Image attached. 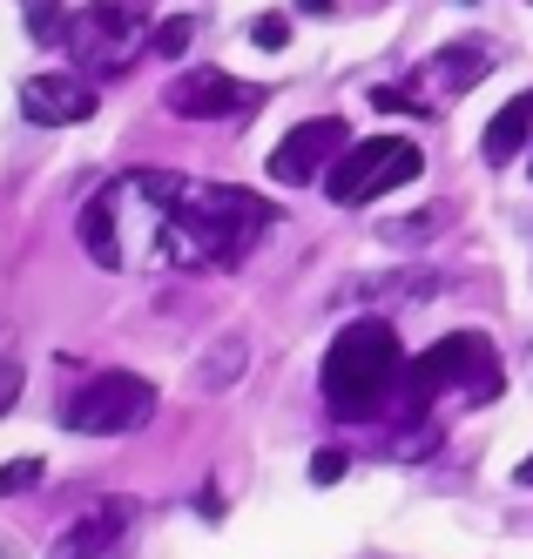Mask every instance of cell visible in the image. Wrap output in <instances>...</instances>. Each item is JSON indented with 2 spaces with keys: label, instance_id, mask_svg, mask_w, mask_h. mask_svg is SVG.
Returning a JSON list of instances; mask_svg holds the SVG:
<instances>
[{
  "label": "cell",
  "instance_id": "9c48e42d",
  "mask_svg": "<svg viewBox=\"0 0 533 559\" xmlns=\"http://www.w3.org/2000/svg\"><path fill=\"white\" fill-rule=\"evenodd\" d=\"M102 108V95L88 82H74V74H34V82L21 88V115L42 129H68V122H88V115Z\"/></svg>",
  "mask_w": 533,
  "mask_h": 559
},
{
  "label": "cell",
  "instance_id": "5bb4252c",
  "mask_svg": "<svg viewBox=\"0 0 533 559\" xmlns=\"http://www.w3.org/2000/svg\"><path fill=\"white\" fill-rule=\"evenodd\" d=\"M189 41H197V21H189V14H169V21H156V27H149V48H156L163 61H176Z\"/></svg>",
  "mask_w": 533,
  "mask_h": 559
},
{
  "label": "cell",
  "instance_id": "52a82bcc",
  "mask_svg": "<svg viewBox=\"0 0 533 559\" xmlns=\"http://www.w3.org/2000/svg\"><path fill=\"white\" fill-rule=\"evenodd\" d=\"M263 102L257 82H237V74L223 68H189L182 82L169 88V115H182V122H216V115H250Z\"/></svg>",
  "mask_w": 533,
  "mask_h": 559
},
{
  "label": "cell",
  "instance_id": "ac0fdd59",
  "mask_svg": "<svg viewBox=\"0 0 533 559\" xmlns=\"http://www.w3.org/2000/svg\"><path fill=\"white\" fill-rule=\"evenodd\" d=\"M34 478H42V459H14V465H0V492H27Z\"/></svg>",
  "mask_w": 533,
  "mask_h": 559
},
{
  "label": "cell",
  "instance_id": "6da1fadb",
  "mask_svg": "<svg viewBox=\"0 0 533 559\" xmlns=\"http://www.w3.org/2000/svg\"><path fill=\"white\" fill-rule=\"evenodd\" d=\"M142 195H156V250L182 270L197 263H244L257 236L271 229V203L230 182H182V176H129Z\"/></svg>",
  "mask_w": 533,
  "mask_h": 559
},
{
  "label": "cell",
  "instance_id": "9a60e30c",
  "mask_svg": "<svg viewBox=\"0 0 533 559\" xmlns=\"http://www.w3.org/2000/svg\"><path fill=\"white\" fill-rule=\"evenodd\" d=\"M433 229H446V210H418V216H405V223H386L378 236H386V243H426Z\"/></svg>",
  "mask_w": 533,
  "mask_h": 559
},
{
  "label": "cell",
  "instance_id": "e0dca14e",
  "mask_svg": "<svg viewBox=\"0 0 533 559\" xmlns=\"http://www.w3.org/2000/svg\"><path fill=\"white\" fill-rule=\"evenodd\" d=\"M237 365H244V344H223V357L210 350L203 357V384L216 391V384H237Z\"/></svg>",
  "mask_w": 533,
  "mask_h": 559
},
{
  "label": "cell",
  "instance_id": "cb8c5ba5",
  "mask_svg": "<svg viewBox=\"0 0 533 559\" xmlns=\"http://www.w3.org/2000/svg\"><path fill=\"white\" fill-rule=\"evenodd\" d=\"M513 486H533V452L520 459V472H513Z\"/></svg>",
  "mask_w": 533,
  "mask_h": 559
},
{
  "label": "cell",
  "instance_id": "7402d4cb",
  "mask_svg": "<svg viewBox=\"0 0 533 559\" xmlns=\"http://www.w3.org/2000/svg\"><path fill=\"white\" fill-rule=\"evenodd\" d=\"M21 397V365H0V412H8Z\"/></svg>",
  "mask_w": 533,
  "mask_h": 559
},
{
  "label": "cell",
  "instance_id": "8fae6325",
  "mask_svg": "<svg viewBox=\"0 0 533 559\" xmlns=\"http://www.w3.org/2000/svg\"><path fill=\"white\" fill-rule=\"evenodd\" d=\"M526 135H533V88H526V95H513V102L486 122L479 155H486V163H513V155L526 148Z\"/></svg>",
  "mask_w": 533,
  "mask_h": 559
},
{
  "label": "cell",
  "instance_id": "d6986e66",
  "mask_svg": "<svg viewBox=\"0 0 533 559\" xmlns=\"http://www.w3.org/2000/svg\"><path fill=\"white\" fill-rule=\"evenodd\" d=\"M21 8H27V27L42 34V41H55V8L61 0H21Z\"/></svg>",
  "mask_w": 533,
  "mask_h": 559
},
{
  "label": "cell",
  "instance_id": "ffe728a7",
  "mask_svg": "<svg viewBox=\"0 0 533 559\" xmlns=\"http://www.w3.org/2000/svg\"><path fill=\"white\" fill-rule=\"evenodd\" d=\"M371 108H399V115H433L426 102H412V95H399V88H371Z\"/></svg>",
  "mask_w": 533,
  "mask_h": 559
},
{
  "label": "cell",
  "instance_id": "7c38bea8",
  "mask_svg": "<svg viewBox=\"0 0 533 559\" xmlns=\"http://www.w3.org/2000/svg\"><path fill=\"white\" fill-rule=\"evenodd\" d=\"M82 250L102 263V270H122V229H116V189H102L88 195V210H82Z\"/></svg>",
  "mask_w": 533,
  "mask_h": 559
},
{
  "label": "cell",
  "instance_id": "603a6c76",
  "mask_svg": "<svg viewBox=\"0 0 533 559\" xmlns=\"http://www.w3.org/2000/svg\"><path fill=\"white\" fill-rule=\"evenodd\" d=\"M337 0H297V14H331Z\"/></svg>",
  "mask_w": 533,
  "mask_h": 559
},
{
  "label": "cell",
  "instance_id": "8992f818",
  "mask_svg": "<svg viewBox=\"0 0 533 559\" xmlns=\"http://www.w3.org/2000/svg\"><path fill=\"white\" fill-rule=\"evenodd\" d=\"M345 148H352L345 122H337V115H311V122H297V129L271 148V176H277L284 189H304V182H318V169H331Z\"/></svg>",
  "mask_w": 533,
  "mask_h": 559
},
{
  "label": "cell",
  "instance_id": "2e32d148",
  "mask_svg": "<svg viewBox=\"0 0 533 559\" xmlns=\"http://www.w3.org/2000/svg\"><path fill=\"white\" fill-rule=\"evenodd\" d=\"M250 41H257L263 55L291 48V21H284V14H257V21H250Z\"/></svg>",
  "mask_w": 533,
  "mask_h": 559
},
{
  "label": "cell",
  "instance_id": "5b68a950",
  "mask_svg": "<svg viewBox=\"0 0 533 559\" xmlns=\"http://www.w3.org/2000/svg\"><path fill=\"white\" fill-rule=\"evenodd\" d=\"M149 418H156V384L135 371H102L68 397V431L82 438H122V431H142Z\"/></svg>",
  "mask_w": 533,
  "mask_h": 559
},
{
  "label": "cell",
  "instance_id": "44dd1931",
  "mask_svg": "<svg viewBox=\"0 0 533 559\" xmlns=\"http://www.w3.org/2000/svg\"><path fill=\"white\" fill-rule=\"evenodd\" d=\"M311 478H318V486H337V478H345V452H318L311 459Z\"/></svg>",
  "mask_w": 533,
  "mask_h": 559
},
{
  "label": "cell",
  "instance_id": "4fadbf2b",
  "mask_svg": "<svg viewBox=\"0 0 533 559\" xmlns=\"http://www.w3.org/2000/svg\"><path fill=\"white\" fill-rule=\"evenodd\" d=\"M486 68H493V48H446V55L433 61L439 88H452V95H460V88H473V82H479Z\"/></svg>",
  "mask_w": 533,
  "mask_h": 559
},
{
  "label": "cell",
  "instance_id": "ba28073f",
  "mask_svg": "<svg viewBox=\"0 0 533 559\" xmlns=\"http://www.w3.org/2000/svg\"><path fill=\"white\" fill-rule=\"evenodd\" d=\"M129 8H116V0H95V8H82L68 21V48L82 55L88 68H122L129 61Z\"/></svg>",
  "mask_w": 533,
  "mask_h": 559
},
{
  "label": "cell",
  "instance_id": "277c9868",
  "mask_svg": "<svg viewBox=\"0 0 533 559\" xmlns=\"http://www.w3.org/2000/svg\"><path fill=\"white\" fill-rule=\"evenodd\" d=\"M418 169H426L418 142H405V135H371V142H352L324 169V195H331V203H378L386 189H405Z\"/></svg>",
  "mask_w": 533,
  "mask_h": 559
},
{
  "label": "cell",
  "instance_id": "3957f363",
  "mask_svg": "<svg viewBox=\"0 0 533 559\" xmlns=\"http://www.w3.org/2000/svg\"><path fill=\"white\" fill-rule=\"evenodd\" d=\"M452 384H466L473 397H500V357H493V344L479 331H452L433 350H418L405 365L399 397H405V412H426L433 397H446Z\"/></svg>",
  "mask_w": 533,
  "mask_h": 559
},
{
  "label": "cell",
  "instance_id": "7a4b0ae2",
  "mask_svg": "<svg viewBox=\"0 0 533 559\" xmlns=\"http://www.w3.org/2000/svg\"><path fill=\"white\" fill-rule=\"evenodd\" d=\"M405 384V350L386 317H358L324 350V397L337 418H371Z\"/></svg>",
  "mask_w": 533,
  "mask_h": 559
},
{
  "label": "cell",
  "instance_id": "30bf717a",
  "mask_svg": "<svg viewBox=\"0 0 533 559\" xmlns=\"http://www.w3.org/2000/svg\"><path fill=\"white\" fill-rule=\"evenodd\" d=\"M122 506H108V512H95V519H82L61 546H55V559H122Z\"/></svg>",
  "mask_w": 533,
  "mask_h": 559
}]
</instances>
